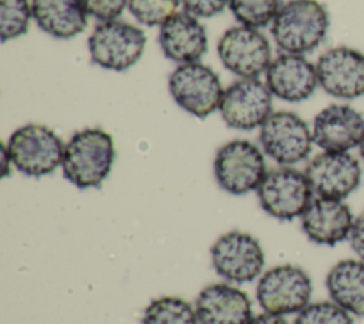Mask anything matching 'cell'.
<instances>
[{
  "instance_id": "1",
  "label": "cell",
  "mask_w": 364,
  "mask_h": 324,
  "mask_svg": "<svg viewBox=\"0 0 364 324\" xmlns=\"http://www.w3.org/2000/svg\"><path fill=\"white\" fill-rule=\"evenodd\" d=\"M115 159L112 136L100 128L77 131L63 155V173L80 189L97 188L109 175Z\"/></svg>"
},
{
  "instance_id": "2",
  "label": "cell",
  "mask_w": 364,
  "mask_h": 324,
  "mask_svg": "<svg viewBox=\"0 0 364 324\" xmlns=\"http://www.w3.org/2000/svg\"><path fill=\"white\" fill-rule=\"evenodd\" d=\"M328 26L327 10L318 1L289 0L277 11L272 23V34L284 53L304 54L321 44Z\"/></svg>"
},
{
  "instance_id": "3",
  "label": "cell",
  "mask_w": 364,
  "mask_h": 324,
  "mask_svg": "<svg viewBox=\"0 0 364 324\" xmlns=\"http://www.w3.org/2000/svg\"><path fill=\"white\" fill-rule=\"evenodd\" d=\"M7 151L11 163L24 175L40 178L57 169L63 162L64 144L50 128L27 124L9 138Z\"/></svg>"
},
{
  "instance_id": "4",
  "label": "cell",
  "mask_w": 364,
  "mask_h": 324,
  "mask_svg": "<svg viewBox=\"0 0 364 324\" xmlns=\"http://www.w3.org/2000/svg\"><path fill=\"white\" fill-rule=\"evenodd\" d=\"M213 173L219 186L232 195L257 190L266 176L262 151L246 139H233L222 145L213 161Z\"/></svg>"
},
{
  "instance_id": "5",
  "label": "cell",
  "mask_w": 364,
  "mask_h": 324,
  "mask_svg": "<svg viewBox=\"0 0 364 324\" xmlns=\"http://www.w3.org/2000/svg\"><path fill=\"white\" fill-rule=\"evenodd\" d=\"M145 33L125 21L111 20L95 26L88 38V50L94 64L114 71L132 67L145 48Z\"/></svg>"
},
{
  "instance_id": "6",
  "label": "cell",
  "mask_w": 364,
  "mask_h": 324,
  "mask_svg": "<svg viewBox=\"0 0 364 324\" xmlns=\"http://www.w3.org/2000/svg\"><path fill=\"white\" fill-rule=\"evenodd\" d=\"M313 284L310 276L299 266L280 264L259 279L256 298L266 313L293 314L310 301Z\"/></svg>"
},
{
  "instance_id": "7",
  "label": "cell",
  "mask_w": 364,
  "mask_h": 324,
  "mask_svg": "<svg viewBox=\"0 0 364 324\" xmlns=\"http://www.w3.org/2000/svg\"><path fill=\"white\" fill-rule=\"evenodd\" d=\"M169 92L186 112L205 118L219 108L223 88L218 74L200 63L179 64L169 75Z\"/></svg>"
},
{
  "instance_id": "8",
  "label": "cell",
  "mask_w": 364,
  "mask_h": 324,
  "mask_svg": "<svg viewBox=\"0 0 364 324\" xmlns=\"http://www.w3.org/2000/svg\"><path fill=\"white\" fill-rule=\"evenodd\" d=\"M313 190L306 175L290 166H280L266 173L257 188L262 209L279 220L301 216L313 200Z\"/></svg>"
},
{
  "instance_id": "9",
  "label": "cell",
  "mask_w": 364,
  "mask_h": 324,
  "mask_svg": "<svg viewBox=\"0 0 364 324\" xmlns=\"http://www.w3.org/2000/svg\"><path fill=\"white\" fill-rule=\"evenodd\" d=\"M259 139L264 153L283 166L304 161L311 152L313 134L291 111H276L260 126Z\"/></svg>"
},
{
  "instance_id": "10",
  "label": "cell",
  "mask_w": 364,
  "mask_h": 324,
  "mask_svg": "<svg viewBox=\"0 0 364 324\" xmlns=\"http://www.w3.org/2000/svg\"><path fill=\"white\" fill-rule=\"evenodd\" d=\"M272 95L260 80L240 78L223 90L218 109L228 126L250 131L262 126L272 114Z\"/></svg>"
},
{
  "instance_id": "11",
  "label": "cell",
  "mask_w": 364,
  "mask_h": 324,
  "mask_svg": "<svg viewBox=\"0 0 364 324\" xmlns=\"http://www.w3.org/2000/svg\"><path fill=\"white\" fill-rule=\"evenodd\" d=\"M210 256L216 273L233 283L257 279L264 266V253L257 239L237 230L219 236L210 247Z\"/></svg>"
},
{
  "instance_id": "12",
  "label": "cell",
  "mask_w": 364,
  "mask_h": 324,
  "mask_svg": "<svg viewBox=\"0 0 364 324\" xmlns=\"http://www.w3.org/2000/svg\"><path fill=\"white\" fill-rule=\"evenodd\" d=\"M218 55L229 71L242 78H257L272 63L267 38L247 26L226 30L218 43Z\"/></svg>"
},
{
  "instance_id": "13",
  "label": "cell",
  "mask_w": 364,
  "mask_h": 324,
  "mask_svg": "<svg viewBox=\"0 0 364 324\" xmlns=\"http://www.w3.org/2000/svg\"><path fill=\"white\" fill-rule=\"evenodd\" d=\"M304 175L313 193L343 200L358 188L361 166L358 159L348 152L323 151L307 163Z\"/></svg>"
},
{
  "instance_id": "14",
  "label": "cell",
  "mask_w": 364,
  "mask_h": 324,
  "mask_svg": "<svg viewBox=\"0 0 364 324\" xmlns=\"http://www.w3.org/2000/svg\"><path fill=\"white\" fill-rule=\"evenodd\" d=\"M318 85L330 95L353 99L364 94V54L350 47H334L316 64Z\"/></svg>"
},
{
  "instance_id": "15",
  "label": "cell",
  "mask_w": 364,
  "mask_h": 324,
  "mask_svg": "<svg viewBox=\"0 0 364 324\" xmlns=\"http://www.w3.org/2000/svg\"><path fill=\"white\" fill-rule=\"evenodd\" d=\"M313 142L328 152H348L360 145L364 135V118L350 105L331 104L313 121Z\"/></svg>"
},
{
  "instance_id": "16",
  "label": "cell",
  "mask_w": 364,
  "mask_h": 324,
  "mask_svg": "<svg viewBox=\"0 0 364 324\" xmlns=\"http://www.w3.org/2000/svg\"><path fill=\"white\" fill-rule=\"evenodd\" d=\"M317 84L316 65L301 54L283 53L266 70V85L270 92L287 102L307 99Z\"/></svg>"
},
{
  "instance_id": "17",
  "label": "cell",
  "mask_w": 364,
  "mask_h": 324,
  "mask_svg": "<svg viewBox=\"0 0 364 324\" xmlns=\"http://www.w3.org/2000/svg\"><path fill=\"white\" fill-rule=\"evenodd\" d=\"M301 229L317 244L334 246L350 237L353 215L341 199L317 196L303 212Z\"/></svg>"
},
{
  "instance_id": "18",
  "label": "cell",
  "mask_w": 364,
  "mask_h": 324,
  "mask_svg": "<svg viewBox=\"0 0 364 324\" xmlns=\"http://www.w3.org/2000/svg\"><path fill=\"white\" fill-rule=\"evenodd\" d=\"M195 311L200 324H247L252 318V301L237 287L215 283L198 294Z\"/></svg>"
},
{
  "instance_id": "19",
  "label": "cell",
  "mask_w": 364,
  "mask_h": 324,
  "mask_svg": "<svg viewBox=\"0 0 364 324\" xmlns=\"http://www.w3.org/2000/svg\"><path fill=\"white\" fill-rule=\"evenodd\" d=\"M159 45L166 58L179 63H196L208 50L205 27L188 11H178L159 28Z\"/></svg>"
},
{
  "instance_id": "20",
  "label": "cell",
  "mask_w": 364,
  "mask_h": 324,
  "mask_svg": "<svg viewBox=\"0 0 364 324\" xmlns=\"http://www.w3.org/2000/svg\"><path fill=\"white\" fill-rule=\"evenodd\" d=\"M37 26L55 38H71L87 27V13L81 0H31Z\"/></svg>"
},
{
  "instance_id": "21",
  "label": "cell",
  "mask_w": 364,
  "mask_h": 324,
  "mask_svg": "<svg viewBox=\"0 0 364 324\" xmlns=\"http://www.w3.org/2000/svg\"><path fill=\"white\" fill-rule=\"evenodd\" d=\"M326 287L336 304L364 317V260L346 259L334 264L327 273Z\"/></svg>"
},
{
  "instance_id": "22",
  "label": "cell",
  "mask_w": 364,
  "mask_h": 324,
  "mask_svg": "<svg viewBox=\"0 0 364 324\" xmlns=\"http://www.w3.org/2000/svg\"><path fill=\"white\" fill-rule=\"evenodd\" d=\"M195 308L179 297H159L152 300L144 311L142 324H198Z\"/></svg>"
},
{
  "instance_id": "23",
  "label": "cell",
  "mask_w": 364,
  "mask_h": 324,
  "mask_svg": "<svg viewBox=\"0 0 364 324\" xmlns=\"http://www.w3.org/2000/svg\"><path fill=\"white\" fill-rule=\"evenodd\" d=\"M229 9L242 26L257 28L273 23L280 6L279 0H230Z\"/></svg>"
},
{
  "instance_id": "24",
  "label": "cell",
  "mask_w": 364,
  "mask_h": 324,
  "mask_svg": "<svg viewBox=\"0 0 364 324\" xmlns=\"http://www.w3.org/2000/svg\"><path fill=\"white\" fill-rule=\"evenodd\" d=\"M33 16L28 0H0V40L16 38L24 34Z\"/></svg>"
},
{
  "instance_id": "25",
  "label": "cell",
  "mask_w": 364,
  "mask_h": 324,
  "mask_svg": "<svg viewBox=\"0 0 364 324\" xmlns=\"http://www.w3.org/2000/svg\"><path fill=\"white\" fill-rule=\"evenodd\" d=\"M181 0H128L131 14L141 24L162 26L178 13Z\"/></svg>"
},
{
  "instance_id": "26",
  "label": "cell",
  "mask_w": 364,
  "mask_h": 324,
  "mask_svg": "<svg viewBox=\"0 0 364 324\" xmlns=\"http://www.w3.org/2000/svg\"><path fill=\"white\" fill-rule=\"evenodd\" d=\"M293 324H353L347 310L331 301L309 303L299 311Z\"/></svg>"
},
{
  "instance_id": "27",
  "label": "cell",
  "mask_w": 364,
  "mask_h": 324,
  "mask_svg": "<svg viewBox=\"0 0 364 324\" xmlns=\"http://www.w3.org/2000/svg\"><path fill=\"white\" fill-rule=\"evenodd\" d=\"M84 10L95 20L111 21L115 20L128 6V0H81Z\"/></svg>"
},
{
  "instance_id": "28",
  "label": "cell",
  "mask_w": 364,
  "mask_h": 324,
  "mask_svg": "<svg viewBox=\"0 0 364 324\" xmlns=\"http://www.w3.org/2000/svg\"><path fill=\"white\" fill-rule=\"evenodd\" d=\"M185 11L195 17H212L220 13L230 0H181Z\"/></svg>"
},
{
  "instance_id": "29",
  "label": "cell",
  "mask_w": 364,
  "mask_h": 324,
  "mask_svg": "<svg viewBox=\"0 0 364 324\" xmlns=\"http://www.w3.org/2000/svg\"><path fill=\"white\" fill-rule=\"evenodd\" d=\"M348 239L355 254L364 260V210L354 219Z\"/></svg>"
},
{
  "instance_id": "30",
  "label": "cell",
  "mask_w": 364,
  "mask_h": 324,
  "mask_svg": "<svg viewBox=\"0 0 364 324\" xmlns=\"http://www.w3.org/2000/svg\"><path fill=\"white\" fill-rule=\"evenodd\" d=\"M247 324H287V321L283 318V315L272 314V313H262L259 315L252 317Z\"/></svg>"
},
{
  "instance_id": "31",
  "label": "cell",
  "mask_w": 364,
  "mask_h": 324,
  "mask_svg": "<svg viewBox=\"0 0 364 324\" xmlns=\"http://www.w3.org/2000/svg\"><path fill=\"white\" fill-rule=\"evenodd\" d=\"M1 162H3V176L9 175V165H11V159L7 151V146L3 144L1 145Z\"/></svg>"
},
{
  "instance_id": "32",
  "label": "cell",
  "mask_w": 364,
  "mask_h": 324,
  "mask_svg": "<svg viewBox=\"0 0 364 324\" xmlns=\"http://www.w3.org/2000/svg\"><path fill=\"white\" fill-rule=\"evenodd\" d=\"M358 149H360V156H361L363 161H364V135H363V138H361V142H360V145H358Z\"/></svg>"
}]
</instances>
